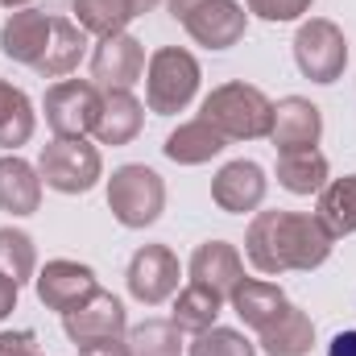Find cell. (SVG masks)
I'll list each match as a JSON object with an SVG mask.
<instances>
[{
	"label": "cell",
	"mask_w": 356,
	"mask_h": 356,
	"mask_svg": "<svg viewBox=\"0 0 356 356\" xmlns=\"http://www.w3.org/2000/svg\"><path fill=\"white\" fill-rule=\"evenodd\" d=\"M0 356H38L33 332H0Z\"/></svg>",
	"instance_id": "obj_32"
},
{
	"label": "cell",
	"mask_w": 356,
	"mask_h": 356,
	"mask_svg": "<svg viewBox=\"0 0 356 356\" xmlns=\"http://www.w3.org/2000/svg\"><path fill=\"white\" fill-rule=\"evenodd\" d=\"M228 302H232V311L241 315V323L253 327V332H261L269 319H277V315L286 311V294H282V286L261 282V277H241L236 290L228 294Z\"/></svg>",
	"instance_id": "obj_20"
},
{
	"label": "cell",
	"mask_w": 356,
	"mask_h": 356,
	"mask_svg": "<svg viewBox=\"0 0 356 356\" xmlns=\"http://www.w3.org/2000/svg\"><path fill=\"white\" fill-rule=\"evenodd\" d=\"M323 137V112L302 99V95H286L273 104V124H269V141L277 145V154L290 149H315Z\"/></svg>",
	"instance_id": "obj_13"
},
{
	"label": "cell",
	"mask_w": 356,
	"mask_h": 356,
	"mask_svg": "<svg viewBox=\"0 0 356 356\" xmlns=\"http://www.w3.org/2000/svg\"><path fill=\"white\" fill-rule=\"evenodd\" d=\"M50 25H54L50 13H42V8H17V13L4 21V29H0V54L13 58V63L33 67V63L46 54Z\"/></svg>",
	"instance_id": "obj_15"
},
{
	"label": "cell",
	"mask_w": 356,
	"mask_h": 356,
	"mask_svg": "<svg viewBox=\"0 0 356 356\" xmlns=\"http://www.w3.org/2000/svg\"><path fill=\"white\" fill-rule=\"evenodd\" d=\"M33 137V104L13 83H0V145L21 149Z\"/></svg>",
	"instance_id": "obj_26"
},
{
	"label": "cell",
	"mask_w": 356,
	"mask_h": 356,
	"mask_svg": "<svg viewBox=\"0 0 356 356\" xmlns=\"http://www.w3.org/2000/svg\"><path fill=\"white\" fill-rule=\"evenodd\" d=\"M245 25H249V13H245V4H236V0H203V4L191 8L186 21H182V29H186L199 46H207V50H228V46H236V42L245 38Z\"/></svg>",
	"instance_id": "obj_12"
},
{
	"label": "cell",
	"mask_w": 356,
	"mask_h": 356,
	"mask_svg": "<svg viewBox=\"0 0 356 356\" xmlns=\"http://www.w3.org/2000/svg\"><path fill=\"white\" fill-rule=\"evenodd\" d=\"M129 4H133V13H137V17H145V13H154L162 0H129Z\"/></svg>",
	"instance_id": "obj_37"
},
{
	"label": "cell",
	"mask_w": 356,
	"mask_h": 356,
	"mask_svg": "<svg viewBox=\"0 0 356 356\" xmlns=\"http://www.w3.org/2000/svg\"><path fill=\"white\" fill-rule=\"evenodd\" d=\"M83 54H88V33L79 29V21H71V17H54V25H50V42H46V54L33 63V71H38L42 79H63V75H71V71L83 63Z\"/></svg>",
	"instance_id": "obj_17"
},
{
	"label": "cell",
	"mask_w": 356,
	"mask_h": 356,
	"mask_svg": "<svg viewBox=\"0 0 356 356\" xmlns=\"http://www.w3.org/2000/svg\"><path fill=\"white\" fill-rule=\"evenodd\" d=\"M133 4L129 0H75V21L91 38H112L124 33V25L133 21Z\"/></svg>",
	"instance_id": "obj_27"
},
{
	"label": "cell",
	"mask_w": 356,
	"mask_h": 356,
	"mask_svg": "<svg viewBox=\"0 0 356 356\" xmlns=\"http://www.w3.org/2000/svg\"><path fill=\"white\" fill-rule=\"evenodd\" d=\"M33 290H38V302H42L46 311H58V315H67V311H75L79 302H88L91 294L99 290V282H95L91 266L58 257V261H46V266L38 269V277H33Z\"/></svg>",
	"instance_id": "obj_10"
},
{
	"label": "cell",
	"mask_w": 356,
	"mask_h": 356,
	"mask_svg": "<svg viewBox=\"0 0 356 356\" xmlns=\"http://www.w3.org/2000/svg\"><path fill=\"white\" fill-rule=\"evenodd\" d=\"M63 332L75 348L95 344V340H112V336H124L129 332V315H124V302L108 290H95L88 302H79L75 311L63 315Z\"/></svg>",
	"instance_id": "obj_11"
},
{
	"label": "cell",
	"mask_w": 356,
	"mask_h": 356,
	"mask_svg": "<svg viewBox=\"0 0 356 356\" xmlns=\"http://www.w3.org/2000/svg\"><path fill=\"white\" fill-rule=\"evenodd\" d=\"M0 4H8V8H29L33 0H0Z\"/></svg>",
	"instance_id": "obj_38"
},
{
	"label": "cell",
	"mask_w": 356,
	"mask_h": 356,
	"mask_svg": "<svg viewBox=\"0 0 356 356\" xmlns=\"http://www.w3.org/2000/svg\"><path fill=\"white\" fill-rule=\"evenodd\" d=\"M13 311H17V282L0 273V319L13 315Z\"/></svg>",
	"instance_id": "obj_34"
},
{
	"label": "cell",
	"mask_w": 356,
	"mask_h": 356,
	"mask_svg": "<svg viewBox=\"0 0 356 356\" xmlns=\"http://www.w3.org/2000/svg\"><path fill=\"white\" fill-rule=\"evenodd\" d=\"M191 356H257V348L232 327H207L191 340Z\"/></svg>",
	"instance_id": "obj_30"
},
{
	"label": "cell",
	"mask_w": 356,
	"mask_h": 356,
	"mask_svg": "<svg viewBox=\"0 0 356 356\" xmlns=\"http://www.w3.org/2000/svg\"><path fill=\"white\" fill-rule=\"evenodd\" d=\"M311 4H315V0H245V8H249L253 17L273 21V25H282V21H298Z\"/></svg>",
	"instance_id": "obj_31"
},
{
	"label": "cell",
	"mask_w": 356,
	"mask_h": 356,
	"mask_svg": "<svg viewBox=\"0 0 356 356\" xmlns=\"http://www.w3.org/2000/svg\"><path fill=\"white\" fill-rule=\"evenodd\" d=\"M186 269H191V282L216 290L220 298H228V294L236 290V282L245 277V261H241L236 245H228V241H207V245H199V249L191 253V266Z\"/></svg>",
	"instance_id": "obj_16"
},
{
	"label": "cell",
	"mask_w": 356,
	"mask_h": 356,
	"mask_svg": "<svg viewBox=\"0 0 356 356\" xmlns=\"http://www.w3.org/2000/svg\"><path fill=\"white\" fill-rule=\"evenodd\" d=\"M166 4H170V17H175V21H186V13L199 8L203 0H166Z\"/></svg>",
	"instance_id": "obj_36"
},
{
	"label": "cell",
	"mask_w": 356,
	"mask_h": 356,
	"mask_svg": "<svg viewBox=\"0 0 356 356\" xmlns=\"http://www.w3.org/2000/svg\"><path fill=\"white\" fill-rule=\"evenodd\" d=\"M315 220L340 241L356 232V175L348 178H332L323 191H319V207H315Z\"/></svg>",
	"instance_id": "obj_24"
},
{
	"label": "cell",
	"mask_w": 356,
	"mask_h": 356,
	"mask_svg": "<svg viewBox=\"0 0 356 356\" xmlns=\"http://www.w3.org/2000/svg\"><path fill=\"white\" fill-rule=\"evenodd\" d=\"M277 186H286L290 195H319L327 186V158L319 149L277 154Z\"/></svg>",
	"instance_id": "obj_23"
},
{
	"label": "cell",
	"mask_w": 356,
	"mask_h": 356,
	"mask_svg": "<svg viewBox=\"0 0 356 356\" xmlns=\"http://www.w3.org/2000/svg\"><path fill=\"white\" fill-rule=\"evenodd\" d=\"M42 207V175L17 154L0 158V211L8 216H33Z\"/></svg>",
	"instance_id": "obj_18"
},
{
	"label": "cell",
	"mask_w": 356,
	"mask_h": 356,
	"mask_svg": "<svg viewBox=\"0 0 356 356\" xmlns=\"http://www.w3.org/2000/svg\"><path fill=\"white\" fill-rule=\"evenodd\" d=\"M266 170L257 162H228L220 166V175L211 178V199L220 211L228 216H245V211H257L266 203Z\"/></svg>",
	"instance_id": "obj_14"
},
{
	"label": "cell",
	"mask_w": 356,
	"mask_h": 356,
	"mask_svg": "<svg viewBox=\"0 0 356 356\" xmlns=\"http://www.w3.org/2000/svg\"><path fill=\"white\" fill-rule=\"evenodd\" d=\"M294 63L311 83H336L348 67V38L336 21L311 17L294 33Z\"/></svg>",
	"instance_id": "obj_6"
},
{
	"label": "cell",
	"mask_w": 356,
	"mask_h": 356,
	"mask_svg": "<svg viewBox=\"0 0 356 356\" xmlns=\"http://www.w3.org/2000/svg\"><path fill=\"white\" fill-rule=\"evenodd\" d=\"M0 273L13 277L17 286L38 277V249H33V236L29 232L0 228Z\"/></svg>",
	"instance_id": "obj_29"
},
{
	"label": "cell",
	"mask_w": 356,
	"mask_h": 356,
	"mask_svg": "<svg viewBox=\"0 0 356 356\" xmlns=\"http://www.w3.org/2000/svg\"><path fill=\"white\" fill-rule=\"evenodd\" d=\"M79 356H129V344L120 340V336H112V340H95V344H83Z\"/></svg>",
	"instance_id": "obj_33"
},
{
	"label": "cell",
	"mask_w": 356,
	"mask_h": 356,
	"mask_svg": "<svg viewBox=\"0 0 356 356\" xmlns=\"http://www.w3.org/2000/svg\"><path fill=\"white\" fill-rule=\"evenodd\" d=\"M311 344H315V323H311L307 311H298L290 302H286V311L277 319H269L261 327L266 356H311Z\"/></svg>",
	"instance_id": "obj_21"
},
{
	"label": "cell",
	"mask_w": 356,
	"mask_h": 356,
	"mask_svg": "<svg viewBox=\"0 0 356 356\" xmlns=\"http://www.w3.org/2000/svg\"><path fill=\"white\" fill-rule=\"evenodd\" d=\"M327 356H356V332H340L327 344Z\"/></svg>",
	"instance_id": "obj_35"
},
{
	"label": "cell",
	"mask_w": 356,
	"mask_h": 356,
	"mask_svg": "<svg viewBox=\"0 0 356 356\" xmlns=\"http://www.w3.org/2000/svg\"><path fill=\"white\" fill-rule=\"evenodd\" d=\"M178 277H182L178 257L166 245H141V249L133 253V261H129V273H124L129 294H133L137 302H145V307H158V302L175 298Z\"/></svg>",
	"instance_id": "obj_9"
},
{
	"label": "cell",
	"mask_w": 356,
	"mask_h": 356,
	"mask_svg": "<svg viewBox=\"0 0 356 356\" xmlns=\"http://www.w3.org/2000/svg\"><path fill=\"white\" fill-rule=\"evenodd\" d=\"M199 120H207L224 141H257V137H269L273 104L253 83H224L203 99Z\"/></svg>",
	"instance_id": "obj_2"
},
{
	"label": "cell",
	"mask_w": 356,
	"mask_h": 356,
	"mask_svg": "<svg viewBox=\"0 0 356 356\" xmlns=\"http://www.w3.org/2000/svg\"><path fill=\"white\" fill-rule=\"evenodd\" d=\"M129 356H182V332L175 319H145L129 332Z\"/></svg>",
	"instance_id": "obj_28"
},
{
	"label": "cell",
	"mask_w": 356,
	"mask_h": 356,
	"mask_svg": "<svg viewBox=\"0 0 356 356\" xmlns=\"http://www.w3.org/2000/svg\"><path fill=\"white\" fill-rule=\"evenodd\" d=\"M162 207H166V182H162L158 170L137 166V162L112 170V178H108V211L116 216V224L149 228V224H158Z\"/></svg>",
	"instance_id": "obj_3"
},
{
	"label": "cell",
	"mask_w": 356,
	"mask_h": 356,
	"mask_svg": "<svg viewBox=\"0 0 356 356\" xmlns=\"http://www.w3.org/2000/svg\"><path fill=\"white\" fill-rule=\"evenodd\" d=\"M199 79L203 75H199V63H195L191 50H178V46L154 50V58L145 67V104H149V112H158V116L182 112L195 99Z\"/></svg>",
	"instance_id": "obj_4"
},
{
	"label": "cell",
	"mask_w": 356,
	"mask_h": 356,
	"mask_svg": "<svg viewBox=\"0 0 356 356\" xmlns=\"http://www.w3.org/2000/svg\"><path fill=\"white\" fill-rule=\"evenodd\" d=\"M336 236L307 211H257L245 232V257L257 273L319 269L332 257Z\"/></svg>",
	"instance_id": "obj_1"
},
{
	"label": "cell",
	"mask_w": 356,
	"mask_h": 356,
	"mask_svg": "<svg viewBox=\"0 0 356 356\" xmlns=\"http://www.w3.org/2000/svg\"><path fill=\"white\" fill-rule=\"evenodd\" d=\"M224 145H228V141H224L207 120H186V124H178L175 133L166 137L162 154H166L170 162H178V166H203V162H211Z\"/></svg>",
	"instance_id": "obj_22"
},
{
	"label": "cell",
	"mask_w": 356,
	"mask_h": 356,
	"mask_svg": "<svg viewBox=\"0 0 356 356\" xmlns=\"http://www.w3.org/2000/svg\"><path fill=\"white\" fill-rule=\"evenodd\" d=\"M38 175H42V186L58 195H88L104 175V162H99V149L88 145L83 137H54L38 158Z\"/></svg>",
	"instance_id": "obj_5"
},
{
	"label": "cell",
	"mask_w": 356,
	"mask_h": 356,
	"mask_svg": "<svg viewBox=\"0 0 356 356\" xmlns=\"http://www.w3.org/2000/svg\"><path fill=\"white\" fill-rule=\"evenodd\" d=\"M145 124V108L133 91H104L99 104V120H95V137L99 145H129Z\"/></svg>",
	"instance_id": "obj_19"
},
{
	"label": "cell",
	"mask_w": 356,
	"mask_h": 356,
	"mask_svg": "<svg viewBox=\"0 0 356 356\" xmlns=\"http://www.w3.org/2000/svg\"><path fill=\"white\" fill-rule=\"evenodd\" d=\"M145 75V46L133 33H112L99 38L91 50V83L99 91H133Z\"/></svg>",
	"instance_id": "obj_8"
},
{
	"label": "cell",
	"mask_w": 356,
	"mask_h": 356,
	"mask_svg": "<svg viewBox=\"0 0 356 356\" xmlns=\"http://www.w3.org/2000/svg\"><path fill=\"white\" fill-rule=\"evenodd\" d=\"M220 311H224V298H220L216 290H207V286L191 282V286H182V290H178L175 315H170V319H175L178 332H191V336H199V332L216 327Z\"/></svg>",
	"instance_id": "obj_25"
},
{
	"label": "cell",
	"mask_w": 356,
	"mask_h": 356,
	"mask_svg": "<svg viewBox=\"0 0 356 356\" xmlns=\"http://www.w3.org/2000/svg\"><path fill=\"white\" fill-rule=\"evenodd\" d=\"M99 104H104V91L91 79H58L54 88H46V99H42L46 124H50L54 137H88V133H95Z\"/></svg>",
	"instance_id": "obj_7"
}]
</instances>
